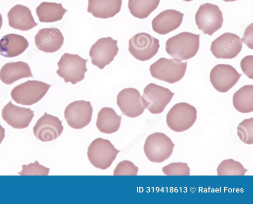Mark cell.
Segmentation results:
<instances>
[{
  "instance_id": "27",
  "label": "cell",
  "mask_w": 253,
  "mask_h": 204,
  "mask_svg": "<svg viewBox=\"0 0 253 204\" xmlns=\"http://www.w3.org/2000/svg\"><path fill=\"white\" fill-rule=\"evenodd\" d=\"M160 0H128V7L131 14L145 19L158 6Z\"/></svg>"
},
{
  "instance_id": "11",
  "label": "cell",
  "mask_w": 253,
  "mask_h": 204,
  "mask_svg": "<svg viewBox=\"0 0 253 204\" xmlns=\"http://www.w3.org/2000/svg\"><path fill=\"white\" fill-rule=\"evenodd\" d=\"M117 42V40L110 37L98 39L89 52L92 64L100 69L109 65L118 54Z\"/></svg>"
},
{
  "instance_id": "32",
  "label": "cell",
  "mask_w": 253,
  "mask_h": 204,
  "mask_svg": "<svg viewBox=\"0 0 253 204\" xmlns=\"http://www.w3.org/2000/svg\"><path fill=\"white\" fill-rule=\"evenodd\" d=\"M138 167L129 161H123L120 162L113 172L114 175H136Z\"/></svg>"
},
{
  "instance_id": "38",
  "label": "cell",
  "mask_w": 253,
  "mask_h": 204,
  "mask_svg": "<svg viewBox=\"0 0 253 204\" xmlns=\"http://www.w3.org/2000/svg\"><path fill=\"white\" fill-rule=\"evenodd\" d=\"M184 1H192L193 0H183Z\"/></svg>"
},
{
  "instance_id": "7",
  "label": "cell",
  "mask_w": 253,
  "mask_h": 204,
  "mask_svg": "<svg viewBox=\"0 0 253 204\" xmlns=\"http://www.w3.org/2000/svg\"><path fill=\"white\" fill-rule=\"evenodd\" d=\"M50 86L41 81L29 80L14 87L10 95L17 103L30 106L41 100Z\"/></svg>"
},
{
  "instance_id": "20",
  "label": "cell",
  "mask_w": 253,
  "mask_h": 204,
  "mask_svg": "<svg viewBox=\"0 0 253 204\" xmlns=\"http://www.w3.org/2000/svg\"><path fill=\"white\" fill-rule=\"evenodd\" d=\"M7 17L9 26L16 30L26 31L38 25L35 21L31 10L20 4L14 5L9 10Z\"/></svg>"
},
{
  "instance_id": "13",
  "label": "cell",
  "mask_w": 253,
  "mask_h": 204,
  "mask_svg": "<svg viewBox=\"0 0 253 204\" xmlns=\"http://www.w3.org/2000/svg\"><path fill=\"white\" fill-rule=\"evenodd\" d=\"M93 108L89 101L77 100L69 104L64 110L67 124L74 129H82L90 122Z\"/></svg>"
},
{
  "instance_id": "36",
  "label": "cell",
  "mask_w": 253,
  "mask_h": 204,
  "mask_svg": "<svg viewBox=\"0 0 253 204\" xmlns=\"http://www.w3.org/2000/svg\"><path fill=\"white\" fill-rule=\"evenodd\" d=\"M2 25V17L1 14L0 13V30L1 28Z\"/></svg>"
},
{
  "instance_id": "10",
  "label": "cell",
  "mask_w": 253,
  "mask_h": 204,
  "mask_svg": "<svg viewBox=\"0 0 253 204\" xmlns=\"http://www.w3.org/2000/svg\"><path fill=\"white\" fill-rule=\"evenodd\" d=\"M159 47V40L145 32L134 35L128 41L130 53L141 61L151 59L157 54Z\"/></svg>"
},
{
  "instance_id": "30",
  "label": "cell",
  "mask_w": 253,
  "mask_h": 204,
  "mask_svg": "<svg viewBox=\"0 0 253 204\" xmlns=\"http://www.w3.org/2000/svg\"><path fill=\"white\" fill-rule=\"evenodd\" d=\"M163 172L167 175H189L190 169L187 163H171L162 168Z\"/></svg>"
},
{
  "instance_id": "8",
  "label": "cell",
  "mask_w": 253,
  "mask_h": 204,
  "mask_svg": "<svg viewBox=\"0 0 253 204\" xmlns=\"http://www.w3.org/2000/svg\"><path fill=\"white\" fill-rule=\"evenodd\" d=\"M174 94L169 88L152 82L144 88L141 101L145 109L158 114L163 112Z\"/></svg>"
},
{
  "instance_id": "35",
  "label": "cell",
  "mask_w": 253,
  "mask_h": 204,
  "mask_svg": "<svg viewBox=\"0 0 253 204\" xmlns=\"http://www.w3.org/2000/svg\"><path fill=\"white\" fill-rule=\"evenodd\" d=\"M5 136V129L0 124V144L2 142Z\"/></svg>"
},
{
  "instance_id": "2",
  "label": "cell",
  "mask_w": 253,
  "mask_h": 204,
  "mask_svg": "<svg viewBox=\"0 0 253 204\" xmlns=\"http://www.w3.org/2000/svg\"><path fill=\"white\" fill-rule=\"evenodd\" d=\"M187 66V61L162 57L150 65L149 70L152 77L172 84L183 78Z\"/></svg>"
},
{
  "instance_id": "18",
  "label": "cell",
  "mask_w": 253,
  "mask_h": 204,
  "mask_svg": "<svg viewBox=\"0 0 253 204\" xmlns=\"http://www.w3.org/2000/svg\"><path fill=\"white\" fill-rule=\"evenodd\" d=\"M35 42L40 50L53 53L61 48L64 42V37L56 28H42L35 36Z\"/></svg>"
},
{
  "instance_id": "17",
  "label": "cell",
  "mask_w": 253,
  "mask_h": 204,
  "mask_svg": "<svg viewBox=\"0 0 253 204\" xmlns=\"http://www.w3.org/2000/svg\"><path fill=\"white\" fill-rule=\"evenodd\" d=\"M1 117L12 127L23 129L30 124L34 117V112L30 108L17 106L10 101L2 108Z\"/></svg>"
},
{
  "instance_id": "9",
  "label": "cell",
  "mask_w": 253,
  "mask_h": 204,
  "mask_svg": "<svg viewBox=\"0 0 253 204\" xmlns=\"http://www.w3.org/2000/svg\"><path fill=\"white\" fill-rule=\"evenodd\" d=\"M198 29L204 34L213 35L223 23L222 12L218 6L211 3L201 4L195 16Z\"/></svg>"
},
{
  "instance_id": "22",
  "label": "cell",
  "mask_w": 253,
  "mask_h": 204,
  "mask_svg": "<svg viewBox=\"0 0 253 204\" xmlns=\"http://www.w3.org/2000/svg\"><path fill=\"white\" fill-rule=\"evenodd\" d=\"M29 46V42L23 36L9 34L0 40V55L5 57H14L22 54Z\"/></svg>"
},
{
  "instance_id": "3",
  "label": "cell",
  "mask_w": 253,
  "mask_h": 204,
  "mask_svg": "<svg viewBox=\"0 0 253 204\" xmlns=\"http://www.w3.org/2000/svg\"><path fill=\"white\" fill-rule=\"evenodd\" d=\"M87 61L78 54L65 53L57 63L58 69L56 73L64 79L65 82H70L75 84L84 79L87 71L86 67Z\"/></svg>"
},
{
  "instance_id": "16",
  "label": "cell",
  "mask_w": 253,
  "mask_h": 204,
  "mask_svg": "<svg viewBox=\"0 0 253 204\" xmlns=\"http://www.w3.org/2000/svg\"><path fill=\"white\" fill-rule=\"evenodd\" d=\"M117 104L123 115L129 118H136L145 110L139 91L132 87L121 90L117 97Z\"/></svg>"
},
{
  "instance_id": "31",
  "label": "cell",
  "mask_w": 253,
  "mask_h": 204,
  "mask_svg": "<svg viewBox=\"0 0 253 204\" xmlns=\"http://www.w3.org/2000/svg\"><path fill=\"white\" fill-rule=\"evenodd\" d=\"M22 167V170L18 172L20 175H47L50 170L49 168L40 164L37 161L27 165L23 164Z\"/></svg>"
},
{
  "instance_id": "12",
  "label": "cell",
  "mask_w": 253,
  "mask_h": 204,
  "mask_svg": "<svg viewBox=\"0 0 253 204\" xmlns=\"http://www.w3.org/2000/svg\"><path fill=\"white\" fill-rule=\"evenodd\" d=\"M242 39L234 33H225L212 41L210 50L218 59H232L241 52Z\"/></svg>"
},
{
  "instance_id": "15",
  "label": "cell",
  "mask_w": 253,
  "mask_h": 204,
  "mask_svg": "<svg viewBox=\"0 0 253 204\" xmlns=\"http://www.w3.org/2000/svg\"><path fill=\"white\" fill-rule=\"evenodd\" d=\"M63 130L62 122L54 116L45 112L33 127L35 136L42 142L53 141L59 137Z\"/></svg>"
},
{
  "instance_id": "25",
  "label": "cell",
  "mask_w": 253,
  "mask_h": 204,
  "mask_svg": "<svg viewBox=\"0 0 253 204\" xmlns=\"http://www.w3.org/2000/svg\"><path fill=\"white\" fill-rule=\"evenodd\" d=\"M36 11L40 22L52 23L61 20L67 10L61 3L44 1L40 4Z\"/></svg>"
},
{
  "instance_id": "5",
  "label": "cell",
  "mask_w": 253,
  "mask_h": 204,
  "mask_svg": "<svg viewBox=\"0 0 253 204\" xmlns=\"http://www.w3.org/2000/svg\"><path fill=\"white\" fill-rule=\"evenodd\" d=\"M196 108L186 102L174 105L167 114L166 122L172 131L180 132L189 129L196 121Z\"/></svg>"
},
{
  "instance_id": "34",
  "label": "cell",
  "mask_w": 253,
  "mask_h": 204,
  "mask_svg": "<svg viewBox=\"0 0 253 204\" xmlns=\"http://www.w3.org/2000/svg\"><path fill=\"white\" fill-rule=\"evenodd\" d=\"M253 23H251L246 28L242 39V42H244L251 49H253Z\"/></svg>"
},
{
  "instance_id": "4",
  "label": "cell",
  "mask_w": 253,
  "mask_h": 204,
  "mask_svg": "<svg viewBox=\"0 0 253 204\" xmlns=\"http://www.w3.org/2000/svg\"><path fill=\"white\" fill-rule=\"evenodd\" d=\"M174 147V144L166 134L155 132L146 138L143 149L145 156L150 162L161 163L170 157Z\"/></svg>"
},
{
  "instance_id": "23",
  "label": "cell",
  "mask_w": 253,
  "mask_h": 204,
  "mask_svg": "<svg viewBox=\"0 0 253 204\" xmlns=\"http://www.w3.org/2000/svg\"><path fill=\"white\" fill-rule=\"evenodd\" d=\"M87 11L96 18L115 16L121 8L122 0H88Z\"/></svg>"
},
{
  "instance_id": "21",
  "label": "cell",
  "mask_w": 253,
  "mask_h": 204,
  "mask_svg": "<svg viewBox=\"0 0 253 204\" xmlns=\"http://www.w3.org/2000/svg\"><path fill=\"white\" fill-rule=\"evenodd\" d=\"M33 77L29 65L23 61L8 62L0 70V80L9 85L24 78Z\"/></svg>"
},
{
  "instance_id": "33",
  "label": "cell",
  "mask_w": 253,
  "mask_h": 204,
  "mask_svg": "<svg viewBox=\"0 0 253 204\" xmlns=\"http://www.w3.org/2000/svg\"><path fill=\"white\" fill-rule=\"evenodd\" d=\"M240 66L245 75L249 79H253V56L247 55L241 61Z\"/></svg>"
},
{
  "instance_id": "28",
  "label": "cell",
  "mask_w": 253,
  "mask_h": 204,
  "mask_svg": "<svg viewBox=\"0 0 253 204\" xmlns=\"http://www.w3.org/2000/svg\"><path fill=\"white\" fill-rule=\"evenodd\" d=\"M218 175H244L248 169L232 159L222 161L217 167Z\"/></svg>"
},
{
  "instance_id": "26",
  "label": "cell",
  "mask_w": 253,
  "mask_h": 204,
  "mask_svg": "<svg viewBox=\"0 0 253 204\" xmlns=\"http://www.w3.org/2000/svg\"><path fill=\"white\" fill-rule=\"evenodd\" d=\"M253 85H246L241 87L233 95V105L235 109L242 113L253 111Z\"/></svg>"
},
{
  "instance_id": "24",
  "label": "cell",
  "mask_w": 253,
  "mask_h": 204,
  "mask_svg": "<svg viewBox=\"0 0 253 204\" xmlns=\"http://www.w3.org/2000/svg\"><path fill=\"white\" fill-rule=\"evenodd\" d=\"M121 121V116L113 108L103 107L98 113L96 125L101 132L112 134L119 130Z\"/></svg>"
},
{
  "instance_id": "19",
  "label": "cell",
  "mask_w": 253,
  "mask_h": 204,
  "mask_svg": "<svg viewBox=\"0 0 253 204\" xmlns=\"http://www.w3.org/2000/svg\"><path fill=\"white\" fill-rule=\"evenodd\" d=\"M183 16V13L174 9L165 10L153 19L152 29L160 35L168 34L180 26Z\"/></svg>"
},
{
  "instance_id": "37",
  "label": "cell",
  "mask_w": 253,
  "mask_h": 204,
  "mask_svg": "<svg viewBox=\"0 0 253 204\" xmlns=\"http://www.w3.org/2000/svg\"><path fill=\"white\" fill-rule=\"evenodd\" d=\"M225 2H231V1H236L237 0H222Z\"/></svg>"
},
{
  "instance_id": "29",
  "label": "cell",
  "mask_w": 253,
  "mask_h": 204,
  "mask_svg": "<svg viewBox=\"0 0 253 204\" xmlns=\"http://www.w3.org/2000/svg\"><path fill=\"white\" fill-rule=\"evenodd\" d=\"M253 118L244 119L238 124L237 133L240 139L245 144H253Z\"/></svg>"
},
{
  "instance_id": "6",
  "label": "cell",
  "mask_w": 253,
  "mask_h": 204,
  "mask_svg": "<svg viewBox=\"0 0 253 204\" xmlns=\"http://www.w3.org/2000/svg\"><path fill=\"white\" fill-rule=\"evenodd\" d=\"M120 152L109 140L98 138L89 145L87 155L92 165L104 170L111 166Z\"/></svg>"
},
{
  "instance_id": "1",
  "label": "cell",
  "mask_w": 253,
  "mask_h": 204,
  "mask_svg": "<svg viewBox=\"0 0 253 204\" xmlns=\"http://www.w3.org/2000/svg\"><path fill=\"white\" fill-rule=\"evenodd\" d=\"M200 35L188 32L180 33L168 39L167 53L173 59L187 60L196 55L200 46Z\"/></svg>"
},
{
  "instance_id": "14",
  "label": "cell",
  "mask_w": 253,
  "mask_h": 204,
  "mask_svg": "<svg viewBox=\"0 0 253 204\" xmlns=\"http://www.w3.org/2000/svg\"><path fill=\"white\" fill-rule=\"evenodd\" d=\"M241 76L231 65L219 64L211 69L210 79L212 85L217 91L225 93L236 84Z\"/></svg>"
}]
</instances>
